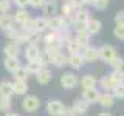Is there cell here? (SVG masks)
I'll list each match as a JSON object with an SVG mask.
<instances>
[{
  "label": "cell",
  "instance_id": "obj_35",
  "mask_svg": "<svg viewBox=\"0 0 124 116\" xmlns=\"http://www.w3.org/2000/svg\"><path fill=\"white\" fill-rule=\"evenodd\" d=\"M65 48H67V51H70V54H78V50H79V44L75 40V37L71 39V40L68 42L67 45H65Z\"/></svg>",
  "mask_w": 124,
  "mask_h": 116
},
{
  "label": "cell",
  "instance_id": "obj_43",
  "mask_svg": "<svg viewBox=\"0 0 124 116\" xmlns=\"http://www.w3.org/2000/svg\"><path fill=\"white\" fill-rule=\"evenodd\" d=\"M115 22H116V25H123L124 26V11H118V13H116Z\"/></svg>",
  "mask_w": 124,
  "mask_h": 116
},
{
  "label": "cell",
  "instance_id": "obj_44",
  "mask_svg": "<svg viewBox=\"0 0 124 116\" xmlns=\"http://www.w3.org/2000/svg\"><path fill=\"white\" fill-rule=\"evenodd\" d=\"M45 3V0H28V5L33 8H42Z\"/></svg>",
  "mask_w": 124,
  "mask_h": 116
},
{
  "label": "cell",
  "instance_id": "obj_31",
  "mask_svg": "<svg viewBox=\"0 0 124 116\" xmlns=\"http://www.w3.org/2000/svg\"><path fill=\"white\" fill-rule=\"evenodd\" d=\"M110 76H112V79H113L115 85L124 84V70H113Z\"/></svg>",
  "mask_w": 124,
  "mask_h": 116
},
{
  "label": "cell",
  "instance_id": "obj_48",
  "mask_svg": "<svg viewBox=\"0 0 124 116\" xmlns=\"http://www.w3.org/2000/svg\"><path fill=\"white\" fill-rule=\"evenodd\" d=\"M84 2H85V6H95V3H96V0H84Z\"/></svg>",
  "mask_w": 124,
  "mask_h": 116
},
{
  "label": "cell",
  "instance_id": "obj_34",
  "mask_svg": "<svg viewBox=\"0 0 124 116\" xmlns=\"http://www.w3.org/2000/svg\"><path fill=\"white\" fill-rule=\"evenodd\" d=\"M0 111L3 113L11 111V98H0Z\"/></svg>",
  "mask_w": 124,
  "mask_h": 116
},
{
  "label": "cell",
  "instance_id": "obj_42",
  "mask_svg": "<svg viewBox=\"0 0 124 116\" xmlns=\"http://www.w3.org/2000/svg\"><path fill=\"white\" fill-rule=\"evenodd\" d=\"M108 5V0H96V3H95V8L98 11H104L107 8Z\"/></svg>",
  "mask_w": 124,
  "mask_h": 116
},
{
  "label": "cell",
  "instance_id": "obj_13",
  "mask_svg": "<svg viewBox=\"0 0 124 116\" xmlns=\"http://www.w3.org/2000/svg\"><path fill=\"white\" fill-rule=\"evenodd\" d=\"M73 37H75V36L71 34V28H64V29L57 31V39H59V45H61V48H62L64 45H67Z\"/></svg>",
  "mask_w": 124,
  "mask_h": 116
},
{
  "label": "cell",
  "instance_id": "obj_45",
  "mask_svg": "<svg viewBox=\"0 0 124 116\" xmlns=\"http://www.w3.org/2000/svg\"><path fill=\"white\" fill-rule=\"evenodd\" d=\"M14 5L19 8V9H26V5H28V0H14Z\"/></svg>",
  "mask_w": 124,
  "mask_h": 116
},
{
  "label": "cell",
  "instance_id": "obj_50",
  "mask_svg": "<svg viewBox=\"0 0 124 116\" xmlns=\"http://www.w3.org/2000/svg\"><path fill=\"white\" fill-rule=\"evenodd\" d=\"M5 116H19L17 113H13V111H9V113H6Z\"/></svg>",
  "mask_w": 124,
  "mask_h": 116
},
{
  "label": "cell",
  "instance_id": "obj_21",
  "mask_svg": "<svg viewBox=\"0 0 124 116\" xmlns=\"http://www.w3.org/2000/svg\"><path fill=\"white\" fill-rule=\"evenodd\" d=\"M25 68H26V71H28L30 74H34V76H36L37 73L40 71L42 68H45V67L40 64V60H39V59H36V60H28Z\"/></svg>",
  "mask_w": 124,
  "mask_h": 116
},
{
  "label": "cell",
  "instance_id": "obj_10",
  "mask_svg": "<svg viewBox=\"0 0 124 116\" xmlns=\"http://www.w3.org/2000/svg\"><path fill=\"white\" fill-rule=\"evenodd\" d=\"M3 53H5V57H17L20 53V45L16 42H9L3 46Z\"/></svg>",
  "mask_w": 124,
  "mask_h": 116
},
{
  "label": "cell",
  "instance_id": "obj_17",
  "mask_svg": "<svg viewBox=\"0 0 124 116\" xmlns=\"http://www.w3.org/2000/svg\"><path fill=\"white\" fill-rule=\"evenodd\" d=\"M85 64V59L81 54H68V65H71L75 70L82 68Z\"/></svg>",
  "mask_w": 124,
  "mask_h": 116
},
{
  "label": "cell",
  "instance_id": "obj_12",
  "mask_svg": "<svg viewBox=\"0 0 124 116\" xmlns=\"http://www.w3.org/2000/svg\"><path fill=\"white\" fill-rule=\"evenodd\" d=\"M39 54H40V48H39V45H36V44L26 45V50H25V59L26 60H36V59H39Z\"/></svg>",
  "mask_w": 124,
  "mask_h": 116
},
{
  "label": "cell",
  "instance_id": "obj_29",
  "mask_svg": "<svg viewBox=\"0 0 124 116\" xmlns=\"http://www.w3.org/2000/svg\"><path fill=\"white\" fill-rule=\"evenodd\" d=\"M75 40L79 45H88V40H90V34L88 31H81V33L75 34Z\"/></svg>",
  "mask_w": 124,
  "mask_h": 116
},
{
  "label": "cell",
  "instance_id": "obj_11",
  "mask_svg": "<svg viewBox=\"0 0 124 116\" xmlns=\"http://www.w3.org/2000/svg\"><path fill=\"white\" fill-rule=\"evenodd\" d=\"M51 79H53V73L50 71L48 68H42L40 71L36 74V80H37V84H40V85L50 84V82H51Z\"/></svg>",
  "mask_w": 124,
  "mask_h": 116
},
{
  "label": "cell",
  "instance_id": "obj_32",
  "mask_svg": "<svg viewBox=\"0 0 124 116\" xmlns=\"http://www.w3.org/2000/svg\"><path fill=\"white\" fill-rule=\"evenodd\" d=\"M22 29L26 31V33H34V31H36V19L31 17L30 20H26V22L22 25Z\"/></svg>",
  "mask_w": 124,
  "mask_h": 116
},
{
  "label": "cell",
  "instance_id": "obj_8",
  "mask_svg": "<svg viewBox=\"0 0 124 116\" xmlns=\"http://www.w3.org/2000/svg\"><path fill=\"white\" fill-rule=\"evenodd\" d=\"M57 0H45L44 6H42V13H44L45 15H48L50 17H54V14L57 13Z\"/></svg>",
  "mask_w": 124,
  "mask_h": 116
},
{
  "label": "cell",
  "instance_id": "obj_4",
  "mask_svg": "<svg viewBox=\"0 0 124 116\" xmlns=\"http://www.w3.org/2000/svg\"><path fill=\"white\" fill-rule=\"evenodd\" d=\"M78 84H79V80H78L76 74H75V73H71V71L64 73V74L61 76V85H62L64 88H67V90L75 88Z\"/></svg>",
  "mask_w": 124,
  "mask_h": 116
},
{
  "label": "cell",
  "instance_id": "obj_38",
  "mask_svg": "<svg viewBox=\"0 0 124 116\" xmlns=\"http://www.w3.org/2000/svg\"><path fill=\"white\" fill-rule=\"evenodd\" d=\"M19 33H20V29H17V28H9L8 31H5V34H6V37L8 39H11L13 42H16L17 40V37H19Z\"/></svg>",
  "mask_w": 124,
  "mask_h": 116
},
{
  "label": "cell",
  "instance_id": "obj_20",
  "mask_svg": "<svg viewBox=\"0 0 124 116\" xmlns=\"http://www.w3.org/2000/svg\"><path fill=\"white\" fill-rule=\"evenodd\" d=\"M30 19H31V15L26 9H17L14 13V23H17V25H20V26L26 20H30Z\"/></svg>",
  "mask_w": 124,
  "mask_h": 116
},
{
  "label": "cell",
  "instance_id": "obj_7",
  "mask_svg": "<svg viewBox=\"0 0 124 116\" xmlns=\"http://www.w3.org/2000/svg\"><path fill=\"white\" fill-rule=\"evenodd\" d=\"M88 107H90V104H88L87 101H84L82 98L75 99V101H73V105H71V108L75 110L76 115H82V116L88 111Z\"/></svg>",
  "mask_w": 124,
  "mask_h": 116
},
{
  "label": "cell",
  "instance_id": "obj_14",
  "mask_svg": "<svg viewBox=\"0 0 124 116\" xmlns=\"http://www.w3.org/2000/svg\"><path fill=\"white\" fill-rule=\"evenodd\" d=\"M13 94H14L13 82H9V80H2V82H0V98H11Z\"/></svg>",
  "mask_w": 124,
  "mask_h": 116
},
{
  "label": "cell",
  "instance_id": "obj_33",
  "mask_svg": "<svg viewBox=\"0 0 124 116\" xmlns=\"http://www.w3.org/2000/svg\"><path fill=\"white\" fill-rule=\"evenodd\" d=\"M53 65H54V67H57V68H62V67H65V65H68V56L59 54V56L53 60Z\"/></svg>",
  "mask_w": 124,
  "mask_h": 116
},
{
  "label": "cell",
  "instance_id": "obj_46",
  "mask_svg": "<svg viewBox=\"0 0 124 116\" xmlns=\"http://www.w3.org/2000/svg\"><path fill=\"white\" fill-rule=\"evenodd\" d=\"M70 2L75 5L76 9H84V6H85V2H84V0H70Z\"/></svg>",
  "mask_w": 124,
  "mask_h": 116
},
{
  "label": "cell",
  "instance_id": "obj_27",
  "mask_svg": "<svg viewBox=\"0 0 124 116\" xmlns=\"http://www.w3.org/2000/svg\"><path fill=\"white\" fill-rule=\"evenodd\" d=\"M48 29V17L42 15V17H36V31L44 33Z\"/></svg>",
  "mask_w": 124,
  "mask_h": 116
},
{
  "label": "cell",
  "instance_id": "obj_9",
  "mask_svg": "<svg viewBox=\"0 0 124 116\" xmlns=\"http://www.w3.org/2000/svg\"><path fill=\"white\" fill-rule=\"evenodd\" d=\"M3 65H5V70H6L8 73H11V74H14V73L22 67L17 57H5V60H3Z\"/></svg>",
  "mask_w": 124,
  "mask_h": 116
},
{
  "label": "cell",
  "instance_id": "obj_39",
  "mask_svg": "<svg viewBox=\"0 0 124 116\" xmlns=\"http://www.w3.org/2000/svg\"><path fill=\"white\" fill-rule=\"evenodd\" d=\"M112 91H113L112 94H113L115 98L123 99V98H124V84H118V85H115V88H113Z\"/></svg>",
  "mask_w": 124,
  "mask_h": 116
},
{
  "label": "cell",
  "instance_id": "obj_16",
  "mask_svg": "<svg viewBox=\"0 0 124 116\" xmlns=\"http://www.w3.org/2000/svg\"><path fill=\"white\" fill-rule=\"evenodd\" d=\"M14 26V15L11 14H0V29L8 31Z\"/></svg>",
  "mask_w": 124,
  "mask_h": 116
},
{
  "label": "cell",
  "instance_id": "obj_47",
  "mask_svg": "<svg viewBox=\"0 0 124 116\" xmlns=\"http://www.w3.org/2000/svg\"><path fill=\"white\" fill-rule=\"evenodd\" d=\"M61 116H76V113H75V110H73L71 107H65Z\"/></svg>",
  "mask_w": 124,
  "mask_h": 116
},
{
  "label": "cell",
  "instance_id": "obj_1",
  "mask_svg": "<svg viewBox=\"0 0 124 116\" xmlns=\"http://www.w3.org/2000/svg\"><path fill=\"white\" fill-rule=\"evenodd\" d=\"M40 108V99L36 94H26L22 99V110L28 111V113H34Z\"/></svg>",
  "mask_w": 124,
  "mask_h": 116
},
{
  "label": "cell",
  "instance_id": "obj_15",
  "mask_svg": "<svg viewBox=\"0 0 124 116\" xmlns=\"http://www.w3.org/2000/svg\"><path fill=\"white\" fill-rule=\"evenodd\" d=\"M61 11H62V15H65V17H71V19H75V22H76V13L79 9H76L75 5H73L71 2H65L64 5H62Z\"/></svg>",
  "mask_w": 124,
  "mask_h": 116
},
{
  "label": "cell",
  "instance_id": "obj_25",
  "mask_svg": "<svg viewBox=\"0 0 124 116\" xmlns=\"http://www.w3.org/2000/svg\"><path fill=\"white\" fill-rule=\"evenodd\" d=\"M101 28H102V23H101L98 19H90L88 20V23H87V31H88V34H98L99 31H101Z\"/></svg>",
  "mask_w": 124,
  "mask_h": 116
},
{
  "label": "cell",
  "instance_id": "obj_41",
  "mask_svg": "<svg viewBox=\"0 0 124 116\" xmlns=\"http://www.w3.org/2000/svg\"><path fill=\"white\" fill-rule=\"evenodd\" d=\"M40 40H44V34L42 33H39V31H34V33H31V42L30 44H36L39 45V42Z\"/></svg>",
  "mask_w": 124,
  "mask_h": 116
},
{
  "label": "cell",
  "instance_id": "obj_51",
  "mask_svg": "<svg viewBox=\"0 0 124 116\" xmlns=\"http://www.w3.org/2000/svg\"><path fill=\"white\" fill-rule=\"evenodd\" d=\"M64 2H70V0H64Z\"/></svg>",
  "mask_w": 124,
  "mask_h": 116
},
{
  "label": "cell",
  "instance_id": "obj_23",
  "mask_svg": "<svg viewBox=\"0 0 124 116\" xmlns=\"http://www.w3.org/2000/svg\"><path fill=\"white\" fill-rule=\"evenodd\" d=\"M44 42L45 45H50V46H61L59 39H57V33H54V31H48V33L44 34Z\"/></svg>",
  "mask_w": 124,
  "mask_h": 116
},
{
  "label": "cell",
  "instance_id": "obj_37",
  "mask_svg": "<svg viewBox=\"0 0 124 116\" xmlns=\"http://www.w3.org/2000/svg\"><path fill=\"white\" fill-rule=\"evenodd\" d=\"M11 11V0H0V14H8Z\"/></svg>",
  "mask_w": 124,
  "mask_h": 116
},
{
  "label": "cell",
  "instance_id": "obj_24",
  "mask_svg": "<svg viewBox=\"0 0 124 116\" xmlns=\"http://www.w3.org/2000/svg\"><path fill=\"white\" fill-rule=\"evenodd\" d=\"M84 59H85V62L98 60L99 59V48H96V46H88V50L84 54Z\"/></svg>",
  "mask_w": 124,
  "mask_h": 116
},
{
  "label": "cell",
  "instance_id": "obj_49",
  "mask_svg": "<svg viewBox=\"0 0 124 116\" xmlns=\"http://www.w3.org/2000/svg\"><path fill=\"white\" fill-rule=\"evenodd\" d=\"M98 116H112V115L107 113V111H102V113H98Z\"/></svg>",
  "mask_w": 124,
  "mask_h": 116
},
{
  "label": "cell",
  "instance_id": "obj_2",
  "mask_svg": "<svg viewBox=\"0 0 124 116\" xmlns=\"http://www.w3.org/2000/svg\"><path fill=\"white\" fill-rule=\"evenodd\" d=\"M115 57H118V51H116V48H115L113 45L106 44V45H102L99 48V59L106 60L107 64H110Z\"/></svg>",
  "mask_w": 124,
  "mask_h": 116
},
{
  "label": "cell",
  "instance_id": "obj_3",
  "mask_svg": "<svg viewBox=\"0 0 124 116\" xmlns=\"http://www.w3.org/2000/svg\"><path fill=\"white\" fill-rule=\"evenodd\" d=\"M64 108H65V105L57 99H50L46 102V113L50 116H61Z\"/></svg>",
  "mask_w": 124,
  "mask_h": 116
},
{
  "label": "cell",
  "instance_id": "obj_28",
  "mask_svg": "<svg viewBox=\"0 0 124 116\" xmlns=\"http://www.w3.org/2000/svg\"><path fill=\"white\" fill-rule=\"evenodd\" d=\"M90 20V13H88V9H79L76 13V22L75 23H88Z\"/></svg>",
  "mask_w": 124,
  "mask_h": 116
},
{
  "label": "cell",
  "instance_id": "obj_6",
  "mask_svg": "<svg viewBox=\"0 0 124 116\" xmlns=\"http://www.w3.org/2000/svg\"><path fill=\"white\" fill-rule=\"evenodd\" d=\"M67 28L64 23V19H62V15H54V17H50L48 19V29L50 31H54V33H57V31Z\"/></svg>",
  "mask_w": 124,
  "mask_h": 116
},
{
  "label": "cell",
  "instance_id": "obj_36",
  "mask_svg": "<svg viewBox=\"0 0 124 116\" xmlns=\"http://www.w3.org/2000/svg\"><path fill=\"white\" fill-rule=\"evenodd\" d=\"M108 65H110L113 70H123V67H124V59H123L121 56H118V57H115V59L112 60Z\"/></svg>",
  "mask_w": 124,
  "mask_h": 116
},
{
  "label": "cell",
  "instance_id": "obj_18",
  "mask_svg": "<svg viewBox=\"0 0 124 116\" xmlns=\"http://www.w3.org/2000/svg\"><path fill=\"white\" fill-rule=\"evenodd\" d=\"M98 104H101V107H104V108H110V107H113V104H115V96L112 94V93L106 91L99 96Z\"/></svg>",
  "mask_w": 124,
  "mask_h": 116
},
{
  "label": "cell",
  "instance_id": "obj_30",
  "mask_svg": "<svg viewBox=\"0 0 124 116\" xmlns=\"http://www.w3.org/2000/svg\"><path fill=\"white\" fill-rule=\"evenodd\" d=\"M28 74H30V73L26 71V68L20 67L13 76H14V80H25V82H26V80H28Z\"/></svg>",
  "mask_w": 124,
  "mask_h": 116
},
{
  "label": "cell",
  "instance_id": "obj_5",
  "mask_svg": "<svg viewBox=\"0 0 124 116\" xmlns=\"http://www.w3.org/2000/svg\"><path fill=\"white\" fill-rule=\"evenodd\" d=\"M99 91L96 88H82V98L84 101H87L88 104H95V102H99Z\"/></svg>",
  "mask_w": 124,
  "mask_h": 116
},
{
  "label": "cell",
  "instance_id": "obj_22",
  "mask_svg": "<svg viewBox=\"0 0 124 116\" xmlns=\"http://www.w3.org/2000/svg\"><path fill=\"white\" fill-rule=\"evenodd\" d=\"M81 85H82V88H96L98 79L93 74H84L82 79H81Z\"/></svg>",
  "mask_w": 124,
  "mask_h": 116
},
{
  "label": "cell",
  "instance_id": "obj_26",
  "mask_svg": "<svg viewBox=\"0 0 124 116\" xmlns=\"http://www.w3.org/2000/svg\"><path fill=\"white\" fill-rule=\"evenodd\" d=\"M99 85H101V88H104L106 91H110V90H113V88H115V82H113V79H112L110 74H106V76L101 77Z\"/></svg>",
  "mask_w": 124,
  "mask_h": 116
},
{
  "label": "cell",
  "instance_id": "obj_40",
  "mask_svg": "<svg viewBox=\"0 0 124 116\" xmlns=\"http://www.w3.org/2000/svg\"><path fill=\"white\" fill-rule=\"evenodd\" d=\"M113 36L119 40H124V26L123 25H116L113 29Z\"/></svg>",
  "mask_w": 124,
  "mask_h": 116
},
{
  "label": "cell",
  "instance_id": "obj_19",
  "mask_svg": "<svg viewBox=\"0 0 124 116\" xmlns=\"http://www.w3.org/2000/svg\"><path fill=\"white\" fill-rule=\"evenodd\" d=\"M13 90H14V94L26 96V91H28V82H25V80H14L13 82Z\"/></svg>",
  "mask_w": 124,
  "mask_h": 116
}]
</instances>
